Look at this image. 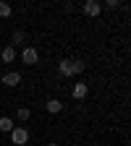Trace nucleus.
Returning <instances> with one entry per match:
<instances>
[{
    "label": "nucleus",
    "mask_w": 131,
    "mask_h": 146,
    "mask_svg": "<svg viewBox=\"0 0 131 146\" xmlns=\"http://www.w3.org/2000/svg\"><path fill=\"white\" fill-rule=\"evenodd\" d=\"M26 141H29V131H26L24 125H16L13 131H11V143L13 146H24Z\"/></svg>",
    "instance_id": "1"
},
{
    "label": "nucleus",
    "mask_w": 131,
    "mask_h": 146,
    "mask_svg": "<svg viewBox=\"0 0 131 146\" xmlns=\"http://www.w3.org/2000/svg\"><path fill=\"white\" fill-rule=\"evenodd\" d=\"M0 84H5V86H18V84H21V73H18V70H5L3 73V78H0Z\"/></svg>",
    "instance_id": "2"
},
{
    "label": "nucleus",
    "mask_w": 131,
    "mask_h": 146,
    "mask_svg": "<svg viewBox=\"0 0 131 146\" xmlns=\"http://www.w3.org/2000/svg\"><path fill=\"white\" fill-rule=\"evenodd\" d=\"M87 94H89V86H87L84 81H76V84H73V89H71V97L76 99V102L87 99Z\"/></svg>",
    "instance_id": "3"
},
{
    "label": "nucleus",
    "mask_w": 131,
    "mask_h": 146,
    "mask_svg": "<svg viewBox=\"0 0 131 146\" xmlns=\"http://www.w3.org/2000/svg\"><path fill=\"white\" fill-rule=\"evenodd\" d=\"M84 13L89 18H97L102 13V3H100V0H87V3H84Z\"/></svg>",
    "instance_id": "4"
},
{
    "label": "nucleus",
    "mask_w": 131,
    "mask_h": 146,
    "mask_svg": "<svg viewBox=\"0 0 131 146\" xmlns=\"http://www.w3.org/2000/svg\"><path fill=\"white\" fill-rule=\"evenodd\" d=\"M21 60H24V65H34L37 60H40V52H37L34 47H24L21 50Z\"/></svg>",
    "instance_id": "5"
},
{
    "label": "nucleus",
    "mask_w": 131,
    "mask_h": 146,
    "mask_svg": "<svg viewBox=\"0 0 131 146\" xmlns=\"http://www.w3.org/2000/svg\"><path fill=\"white\" fill-rule=\"evenodd\" d=\"M58 73H60V76H66V78H71V76H73V60H68V58L60 60V63H58Z\"/></svg>",
    "instance_id": "6"
},
{
    "label": "nucleus",
    "mask_w": 131,
    "mask_h": 146,
    "mask_svg": "<svg viewBox=\"0 0 131 146\" xmlns=\"http://www.w3.org/2000/svg\"><path fill=\"white\" fill-rule=\"evenodd\" d=\"M45 110H47L50 115H58V112H63V102L60 99H47L45 102Z\"/></svg>",
    "instance_id": "7"
},
{
    "label": "nucleus",
    "mask_w": 131,
    "mask_h": 146,
    "mask_svg": "<svg viewBox=\"0 0 131 146\" xmlns=\"http://www.w3.org/2000/svg\"><path fill=\"white\" fill-rule=\"evenodd\" d=\"M0 60H3V63H13L16 60V50L8 44V47H3V52H0Z\"/></svg>",
    "instance_id": "8"
},
{
    "label": "nucleus",
    "mask_w": 131,
    "mask_h": 146,
    "mask_svg": "<svg viewBox=\"0 0 131 146\" xmlns=\"http://www.w3.org/2000/svg\"><path fill=\"white\" fill-rule=\"evenodd\" d=\"M13 128H16V125H13L11 117H0V131H3V133H11Z\"/></svg>",
    "instance_id": "9"
},
{
    "label": "nucleus",
    "mask_w": 131,
    "mask_h": 146,
    "mask_svg": "<svg viewBox=\"0 0 131 146\" xmlns=\"http://www.w3.org/2000/svg\"><path fill=\"white\" fill-rule=\"evenodd\" d=\"M24 42H26V31H21V29L13 31V42H11V47H13V44H24Z\"/></svg>",
    "instance_id": "10"
},
{
    "label": "nucleus",
    "mask_w": 131,
    "mask_h": 146,
    "mask_svg": "<svg viewBox=\"0 0 131 146\" xmlns=\"http://www.w3.org/2000/svg\"><path fill=\"white\" fill-rule=\"evenodd\" d=\"M84 68H87V63H84V60H73V76L84 73Z\"/></svg>",
    "instance_id": "11"
},
{
    "label": "nucleus",
    "mask_w": 131,
    "mask_h": 146,
    "mask_svg": "<svg viewBox=\"0 0 131 146\" xmlns=\"http://www.w3.org/2000/svg\"><path fill=\"white\" fill-rule=\"evenodd\" d=\"M16 117H18V120H21V123H26V120L32 117V112H29V110H26V107H21V110H18V112H16Z\"/></svg>",
    "instance_id": "12"
},
{
    "label": "nucleus",
    "mask_w": 131,
    "mask_h": 146,
    "mask_svg": "<svg viewBox=\"0 0 131 146\" xmlns=\"http://www.w3.org/2000/svg\"><path fill=\"white\" fill-rule=\"evenodd\" d=\"M11 13H13V8H11L8 3H0V18H8Z\"/></svg>",
    "instance_id": "13"
},
{
    "label": "nucleus",
    "mask_w": 131,
    "mask_h": 146,
    "mask_svg": "<svg viewBox=\"0 0 131 146\" xmlns=\"http://www.w3.org/2000/svg\"><path fill=\"white\" fill-rule=\"evenodd\" d=\"M118 5H121V0H105V5H102V8H110V11H116Z\"/></svg>",
    "instance_id": "14"
},
{
    "label": "nucleus",
    "mask_w": 131,
    "mask_h": 146,
    "mask_svg": "<svg viewBox=\"0 0 131 146\" xmlns=\"http://www.w3.org/2000/svg\"><path fill=\"white\" fill-rule=\"evenodd\" d=\"M47 146H58V143H55V141H50V143H47Z\"/></svg>",
    "instance_id": "15"
}]
</instances>
